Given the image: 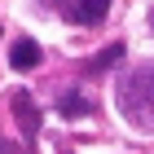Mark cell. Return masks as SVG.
Returning a JSON list of instances; mask_svg holds the SVG:
<instances>
[{"label":"cell","mask_w":154,"mask_h":154,"mask_svg":"<svg viewBox=\"0 0 154 154\" xmlns=\"http://www.w3.org/2000/svg\"><path fill=\"white\" fill-rule=\"evenodd\" d=\"M62 18H71L75 26H97L110 13V0H57Z\"/></svg>","instance_id":"obj_2"},{"label":"cell","mask_w":154,"mask_h":154,"mask_svg":"<svg viewBox=\"0 0 154 154\" xmlns=\"http://www.w3.org/2000/svg\"><path fill=\"white\" fill-rule=\"evenodd\" d=\"M0 154H31V145H26V150H18V145H9L5 137H0Z\"/></svg>","instance_id":"obj_7"},{"label":"cell","mask_w":154,"mask_h":154,"mask_svg":"<svg viewBox=\"0 0 154 154\" xmlns=\"http://www.w3.org/2000/svg\"><path fill=\"white\" fill-rule=\"evenodd\" d=\"M40 57H44V53H40V44H35V40H13V48H9V66H13V71H35V66H40Z\"/></svg>","instance_id":"obj_4"},{"label":"cell","mask_w":154,"mask_h":154,"mask_svg":"<svg viewBox=\"0 0 154 154\" xmlns=\"http://www.w3.org/2000/svg\"><path fill=\"white\" fill-rule=\"evenodd\" d=\"M123 53H128L123 44H110V48H101V57H93V62H88V71H106V66L123 62Z\"/></svg>","instance_id":"obj_6"},{"label":"cell","mask_w":154,"mask_h":154,"mask_svg":"<svg viewBox=\"0 0 154 154\" xmlns=\"http://www.w3.org/2000/svg\"><path fill=\"white\" fill-rule=\"evenodd\" d=\"M13 119H18V128H22L26 141H35V132H40V106H35V97L31 93H13Z\"/></svg>","instance_id":"obj_3"},{"label":"cell","mask_w":154,"mask_h":154,"mask_svg":"<svg viewBox=\"0 0 154 154\" xmlns=\"http://www.w3.org/2000/svg\"><path fill=\"white\" fill-rule=\"evenodd\" d=\"M57 110L66 119H84V115H93V101H88L79 88H62V93H57Z\"/></svg>","instance_id":"obj_5"},{"label":"cell","mask_w":154,"mask_h":154,"mask_svg":"<svg viewBox=\"0 0 154 154\" xmlns=\"http://www.w3.org/2000/svg\"><path fill=\"white\" fill-rule=\"evenodd\" d=\"M150 22H154V18H150Z\"/></svg>","instance_id":"obj_8"},{"label":"cell","mask_w":154,"mask_h":154,"mask_svg":"<svg viewBox=\"0 0 154 154\" xmlns=\"http://www.w3.org/2000/svg\"><path fill=\"white\" fill-rule=\"evenodd\" d=\"M115 101L128 123H137L141 132H154V62L132 66V75H123Z\"/></svg>","instance_id":"obj_1"}]
</instances>
